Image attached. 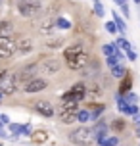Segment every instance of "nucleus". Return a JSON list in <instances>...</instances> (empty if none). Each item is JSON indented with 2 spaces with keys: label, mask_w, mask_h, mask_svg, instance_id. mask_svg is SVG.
<instances>
[{
  "label": "nucleus",
  "mask_w": 140,
  "mask_h": 146,
  "mask_svg": "<svg viewBox=\"0 0 140 146\" xmlns=\"http://www.w3.org/2000/svg\"><path fill=\"white\" fill-rule=\"evenodd\" d=\"M131 87H133V79L127 75V79H123V83H121V87H119V94H127L129 90H131Z\"/></svg>",
  "instance_id": "f3484780"
},
{
  "label": "nucleus",
  "mask_w": 140,
  "mask_h": 146,
  "mask_svg": "<svg viewBox=\"0 0 140 146\" xmlns=\"http://www.w3.org/2000/svg\"><path fill=\"white\" fill-rule=\"evenodd\" d=\"M35 111L44 117H52L54 115V106L46 100H38V102H35Z\"/></svg>",
  "instance_id": "9d476101"
},
{
  "label": "nucleus",
  "mask_w": 140,
  "mask_h": 146,
  "mask_svg": "<svg viewBox=\"0 0 140 146\" xmlns=\"http://www.w3.org/2000/svg\"><path fill=\"white\" fill-rule=\"evenodd\" d=\"M17 52V44L12 36H4L0 38V58H10Z\"/></svg>",
  "instance_id": "423d86ee"
},
{
  "label": "nucleus",
  "mask_w": 140,
  "mask_h": 146,
  "mask_svg": "<svg viewBox=\"0 0 140 146\" xmlns=\"http://www.w3.org/2000/svg\"><path fill=\"white\" fill-rule=\"evenodd\" d=\"M48 87V83H46L44 79H38V77H33V79H29L27 83H25V92H29V94H35V92H40V90H44V88Z\"/></svg>",
  "instance_id": "6e6552de"
},
{
  "label": "nucleus",
  "mask_w": 140,
  "mask_h": 146,
  "mask_svg": "<svg viewBox=\"0 0 140 146\" xmlns=\"http://www.w3.org/2000/svg\"><path fill=\"white\" fill-rule=\"evenodd\" d=\"M77 111H79V106L75 102H63L61 104V108H59V119H61V123H73L77 121Z\"/></svg>",
  "instance_id": "f03ea898"
},
{
  "label": "nucleus",
  "mask_w": 140,
  "mask_h": 146,
  "mask_svg": "<svg viewBox=\"0 0 140 146\" xmlns=\"http://www.w3.org/2000/svg\"><path fill=\"white\" fill-rule=\"evenodd\" d=\"M12 33H14V25H12V21H0V38L10 36Z\"/></svg>",
  "instance_id": "ddd939ff"
},
{
  "label": "nucleus",
  "mask_w": 140,
  "mask_h": 146,
  "mask_svg": "<svg viewBox=\"0 0 140 146\" xmlns=\"http://www.w3.org/2000/svg\"><path fill=\"white\" fill-rule=\"evenodd\" d=\"M85 94H87V87H85L83 83H77V85H73L67 92L61 94V100H63V102H75V104H79L83 98H85Z\"/></svg>",
  "instance_id": "7ed1b4c3"
},
{
  "label": "nucleus",
  "mask_w": 140,
  "mask_h": 146,
  "mask_svg": "<svg viewBox=\"0 0 140 146\" xmlns=\"http://www.w3.org/2000/svg\"><path fill=\"white\" fill-rule=\"evenodd\" d=\"M121 12H123L125 17H129V4H123V6H121Z\"/></svg>",
  "instance_id": "c85d7f7f"
},
{
  "label": "nucleus",
  "mask_w": 140,
  "mask_h": 146,
  "mask_svg": "<svg viewBox=\"0 0 140 146\" xmlns=\"http://www.w3.org/2000/svg\"><path fill=\"white\" fill-rule=\"evenodd\" d=\"M2 2H4V0H0V6H2Z\"/></svg>",
  "instance_id": "f704fd0d"
},
{
  "label": "nucleus",
  "mask_w": 140,
  "mask_h": 146,
  "mask_svg": "<svg viewBox=\"0 0 140 146\" xmlns=\"http://www.w3.org/2000/svg\"><path fill=\"white\" fill-rule=\"evenodd\" d=\"M88 54H85V52H79V54H73V56H67L65 58V64L69 69H85V67L88 66Z\"/></svg>",
  "instance_id": "39448f33"
},
{
  "label": "nucleus",
  "mask_w": 140,
  "mask_h": 146,
  "mask_svg": "<svg viewBox=\"0 0 140 146\" xmlns=\"http://www.w3.org/2000/svg\"><path fill=\"white\" fill-rule=\"evenodd\" d=\"M79 52H83V42H75L71 44V46H67L65 52H63V56H73V54H79Z\"/></svg>",
  "instance_id": "2eb2a0df"
},
{
  "label": "nucleus",
  "mask_w": 140,
  "mask_h": 146,
  "mask_svg": "<svg viewBox=\"0 0 140 146\" xmlns=\"http://www.w3.org/2000/svg\"><path fill=\"white\" fill-rule=\"evenodd\" d=\"M77 121L79 123H88L90 121V110H79L77 111Z\"/></svg>",
  "instance_id": "a211bd4d"
},
{
  "label": "nucleus",
  "mask_w": 140,
  "mask_h": 146,
  "mask_svg": "<svg viewBox=\"0 0 140 146\" xmlns=\"http://www.w3.org/2000/svg\"><path fill=\"white\" fill-rule=\"evenodd\" d=\"M15 88H17V75L6 71L0 79V94H14Z\"/></svg>",
  "instance_id": "20e7f679"
},
{
  "label": "nucleus",
  "mask_w": 140,
  "mask_h": 146,
  "mask_svg": "<svg viewBox=\"0 0 140 146\" xmlns=\"http://www.w3.org/2000/svg\"><path fill=\"white\" fill-rule=\"evenodd\" d=\"M106 31H108V33H111V35H113V33H115V31H117V27H115V23H113V21H108V23H106Z\"/></svg>",
  "instance_id": "a878e982"
},
{
  "label": "nucleus",
  "mask_w": 140,
  "mask_h": 146,
  "mask_svg": "<svg viewBox=\"0 0 140 146\" xmlns=\"http://www.w3.org/2000/svg\"><path fill=\"white\" fill-rule=\"evenodd\" d=\"M17 10H19V14L23 17H31V15H35L40 10V4L35 2V0H21L19 4H17Z\"/></svg>",
  "instance_id": "0eeeda50"
},
{
  "label": "nucleus",
  "mask_w": 140,
  "mask_h": 146,
  "mask_svg": "<svg viewBox=\"0 0 140 146\" xmlns=\"http://www.w3.org/2000/svg\"><path fill=\"white\" fill-rule=\"evenodd\" d=\"M125 73H129V71H127L123 66H119V64L111 67V75H113V77H117V79H123V77H125Z\"/></svg>",
  "instance_id": "6ab92c4d"
},
{
  "label": "nucleus",
  "mask_w": 140,
  "mask_h": 146,
  "mask_svg": "<svg viewBox=\"0 0 140 146\" xmlns=\"http://www.w3.org/2000/svg\"><path fill=\"white\" fill-rule=\"evenodd\" d=\"M115 2H117L119 6H123V4H127V0H115Z\"/></svg>",
  "instance_id": "2f4dec72"
},
{
  "label": "nucleus",
  "mask_w": 140,
  "mask_h": 146,
  "mask_svg": "<svg viewBox=\"0 0 140 146\" xmlns=\"http://www.w3.org/2000/svg\"><path fill=\"white\" fill-rule=\"evenodd\" d=\"M94 14L98 15V17H104V14H106V10H104L102 2H94Z\"/></svg>",
  "instance_id": "b1692460"
},
{
  "label": "nucleus",
  "mask_w": 140,
  "mask_h": 146,
  "mask_svg": "<svg viewBox=\"0 0 140 146\" xmlns=\"http://www.w3.org/2000/svg\"><path fill=\"white\" fill-rule=\"evenodd\" d=\"M31 140H33V142H37V144H42V142L48 140V133H46V131H35V133H31Z\"/></svg>",
  "instance_id": "4468645a"
},
{
  "label": "nucleus",
  "mask_w": 140,
  "mask_h": 146,
  "mask_svg": "<svg viewBox=\"0 0 140 146\" xmlns=\"http://www.w3.org/2000/svg\"><path fill=\"white\" fill-rule=\"evenodd\" d=\"M8 123H10V117H8L6 113H4V115H0V125L4 127V125H8Z\"/></svg>",
  "instance_id": "cd10ccee"
},
{
  "label": "nucleus",
  "mask_w": 140,
  "mask_h": 146,
  "mask_svg": "<svg viewBox=\"0 0 140 146\" xmlns=\"http://www.w3.org/2000/svg\"><path fill=\"white\" fill-rule=\"evenodd\" d=\"M15 44H17V50L23 52V54L31 52V50H33V46H35V42H33L31 38H21V40H15Z\"/></svg>",
  "instance_id": "f8f14e48"
},
{
  "label": "nucleus",
  "mask_w": 140,
  "mask_h": 146,
  "mask_svg": "<svg viewBox=\"0 0 140 146\" xmlns=\"http://www.w3.org/2000/svg\"><path fill=\"white\" fill-rule=\"evenodd\" d=\"M117 144H119L117 137H115V135H108V137L102 140V144H100V146H117Z\"/></svg>",
  "instance_id": "412c9836"
},
{
  "label": "nucleus",
  "mask_w": 140,
  "mask_h": 146,
  "mask_svg": "<svg viewBox=\"0 0 140 146\" xmlns=\"http://www.w3.org/2000/svg\"><path fill=\"white\" fill-rule=\"evenodd\" d=\"M127 58L131 60V62H136V60H138V56H136V52L131 48V50H127Z\"/></svg>",
  "instance_id": "bb28decb"
},
{
  "label": "nucleus",
  "mask_w": 140,
  "mask_h": 146,
  "mask_svg": "<svg viewBox=\"0 0 140 146\" xmlns=\"http://www.w3.org/2000/svg\"><path fill=\"white\" fill-rule=\"evenodd\" d=\"M10 125V133L12 135H31L33 129L31 125H17V123H8Z\"/></svg>",
  "instance_id": "9b49d317"
},
{
  "label": "nucleus",
  "mask_w": 140,
  "mask_h": 146,
  "mask_svg": "<svg viewBox=\"0 0 140 146\" xmlns=\"http://www.w3.org/2000/svg\"><path fill=\"white\" fill-rule=\"evenodd\" d=\"M117 50V44L115 42H111V44H104L102 46V54L108 58V56H113V52Z\"/></svg>",
  "instance_id": "aec40b11"
},
{
  "label": "nucleus",
  "mask_w": 140,
  "mask_h": 146,
  "mask_svg": "<svg viewBox=\"0 0 140 146\" xmlns=\"http://www.w3.org/2000/svg\"><path fill=\"white\" fill-rule=\"evenodd\" d=\"M115 44H117V48L119 50H131V42H129V40H127L125 36H121V38H117V40H115Z\"/></svg>",
  "instance_id": "4be33fe9"
},
{
  "label": "nucleus",
  "mask_w": 140,
  "mask_h": 146,
  "mask_svg": "<svg viewBox=\"0 0 140 146\" xmlns=\"http://www.w3.org/2000/svg\"><path fill=\"white\" fill-rule=\"evenodd\" d=\"M113 23H115V27H117V31L119 33H123L125 35V31H127V25H125V21L119 17V14L117 12H113Z\"/></svg>",
  "instance_id": "dca6fc26"
},
{
  "label": "nucleus",
  "mask_w": 140,
  "mask_h": 146,
  "mask_svg": "<svg viewBox=\"0 0 140 146\" xmlns=\"http://www.w3.org/2000/svg\"><path fill=\"white\" fill-rule=\"evenodd\" d=\"M133 119H134V123H136V125H140V113H134Z\"/></svg>",
  "instance_id": "c756f323"
},
{
  "label": "nucleus",
  "mask_w": 140,
  "mask_h": 146,
  "mask_svg": "<svg viewBox=\"0 0 140 146\" xmlns=\"http://www.w3.org/2000/svg\"><path fill=\"white\" fill-rule=\"evenodd\" d=\"M2 98H4V94H0V102H2Z\"/></svg>",
  "instance_id": "473e14b6"
},
{
  "label": "nucleus",
  "mask_w": 140,
  "mask_h": 146,
  "mask_svg": "<svg viewBox=\"0 0 140 146\" xmlns=\"http://www.w3.org/2000/svg\"><path fill=\"white\" fill-rule=\"evenodd\" d=\"M59 67H61V64H59L56 58H44L42 62H40V69L44 73H48V75H54V73L59 71Z\"/></svg>",
  "instance_id": "1a4fd4ad"
},
{
  "label": "nucleus",
  "mask_w": 140,
  "mask_h": 146,
  "mask_svg": "<svg viewBox=\"0 0 140 146\" xmlns=\"http://www.w3.org/2000/svg\"><path fill=\"white\" fill-rule=\"evenodd\" d=\"M56 27H58V29H69V27H71V21H69V19H65V17H58V19H56Z\"/></svg>",
  "instance_id": "5701e85b"
},
{
  "label": "nucleus",
  "mask_w": 140,
  "mask_h": 146,
  "mask_svg": "<svg viewBox=\"0 0 140 146\" xmlns=\"http://www.w3.org/2000/svg\"><path fill=\"white\" fill-rule=\"evenodd\" d=\"M134 2H136V4H138V6H140V0H134Z\"/></svg>",
  "instance_id": "72a5a7b5"
},
{
  "label": "nucleus",
  "mask_w": 140,
  "mask_h": 146,
  "mask_svg": "<svg viewBox=\"0 0 140 146\" xmlns=\"http://www.w3.org/2000/svg\"><path fill=\"white\" fill-rule=\"evenodd\" d=\"M69 140L77 146H90L94 144V133L90 127H79L69 133Z\"/></svg>",
  "instance_id": "f257e3e1"
},
{
  "label": "nucleus",
  "mask_w": 140,
  "mask_h": 146,
  "mask_svg": "<svg viewBox=\"0 0 140 146\" xmlns=\"http://www.w3.org/2000/svg\"><path fill=\"white\" fill-rule=\"evenodd\" d=\"M0 137H2V139H8V135L4 133V127H0Z\"/></svg>",
  "instance_id": "7c9ffc66"
},
{
  "label": "nucleus",
  "mask_w": 140,
  "mask_h": 146,
  "mask_svg": "<svg viewBox=\"0 0 140 146\" xmlns=\"http://www.w3.org/2000/svg\"><path fill=\"white\" fill-rule=\"evenodd\" d=\"M92 2H100V0H92Z\"/></svg>",
  "instance_id": "c9c22d12"
},
{
  "label": "nucleus",
  "mask_w": 140,
  "mask_h": 146,
  "mask_svg": "<svg viewBox=\"0 0 140 146\" xmlns=\"http://www.w3.org/2000/svg\"><path fill=\"white\" fill-rule=\"evenodd\" d=\"M106 64H108V67L111 69L113 66H117V64H119V60H117V58H113V56H108V58H106Z\"/></svg>",
  "instance_id": "393cba45"
}]
</instances>
